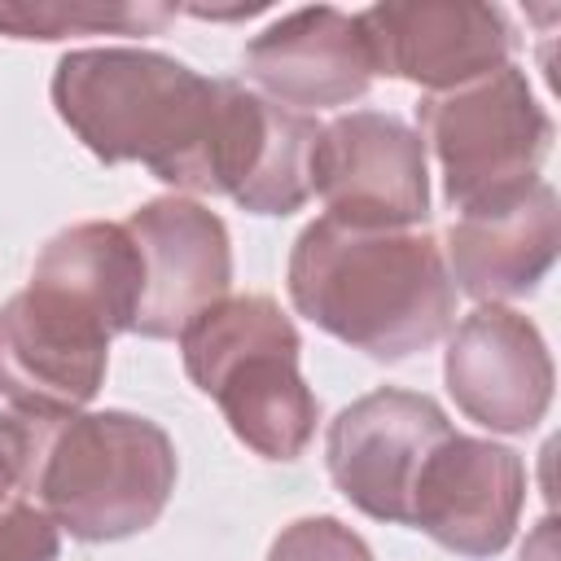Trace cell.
<instances>
[{"mask_svg": "<svg viewBox=\"0 0 561 561\" xmlns=\"http://www.w3.org/2000/svg\"><path fill=\"white\" fill-rule=\"evenodd\" d=\"M0 460L13 486L88 543L127 539L158 522L175 486L167 430L131 412H0Z\"/></svg>", "mask_w": 561, "mask_h": 561, "instance_id": "6da1fadb", "label": "cell"}, {"mask_svg": "<svg viewBox=\"0 0 561 561\" xmlns=\"http://www.w3.org/2000/svg\"><path fill=\"white\" fill-rule=\"evenodd\" d=\"M294 307L373 359L434 346L456 316V280L434 237L416 228H351L316 219L289 259Z\"/></svg>", "mask_w": 561, "mask_h": 561, "instance_id": "7a4b0ae2", "label": "cell"}, {"mask_svg": "<svg viewBox=\"0 0 561 561\" xmlns=\"http://www.w3.org/2000/svg\"><path fill=\"white\" fill-rule=\"evenodd\" d=\"M215 101L219 79L140 48H83L53 75L57 114L101 162H145L175 188L210 131Z\"/></svg>", "mask_w": 561, "mask_h": 561, "instance_id": "3957f363", "label": "cell"}, {"mask_svg": "<svg viewBox=\"0 0 561 561\" xmlns=\"http://www.w3.org/2000/svg\"><path fill=\"white\" fill-rule=\"evenodd\" d=\"M184 368L219 403L232 434L267 460H294L320 421V403L298 373V333L263 294L206 307L184 333Z\"/></svg>", "mask_w": 561, "mask_h": 561, "instance_id": "277c9868", "label": "cell"}, {"mask_svg": "<svg viewBox=\"0 0 561 561\" xmlns=\"http://www.w3.org/2000/svg\"><path fill=\"white\" fill-rule=\"evenodd\" d=\"M421 131L443 162L447 202L460 215L513 202L539 184V162L552 140L548 114L513 66L425 96Z\"/></svg>", "mask_w": 561, "mask_h": 561, "instance_id": "5b68a950", "label": "cell"}, {"mask_svg": "<svg viewBox=\"0 0 561 561\" xmlns=\"http://www.w3.org/2000/svg\"><path fill=\"white\" fill-rule=\"evenodd\" d=\"M110 337L88 302L31 280L0 307V394L22 412H79L105 381Z\"/></svg>", "mask_w": 561, "mask_h": 561, "instance_id": "8992f818", "label": "cell"}, {"mask_svg": "<svg viewBox=\"0 0 561 561\" xmlns=\"http://www.w3.org/2000/svg\"><path fill=\"white\" fill-rule=\"evenodd\" d=\"M311 193L329 219L351 228H416L430 210L425 140L399 118L355 110L320 127L311 149Z\"/></svg>", "mask_w": 561, "mask_h": 561, "instance_id": "52a82bcc", "label": "cell"}, {"mask_svg": "<svg viewBox=\"0 0 561 561\" xmlns=\"http://www.w3.org/2000/svg\"><path fill=\"white\" fill-rule=\"evenodd\" d=\"M451 434L443 408L412 390H373L329 425V473L337 491L377 522H408L412 486Z\"/></svg>", "mask_w": 561, "mask_h": 561, "instance_id": "ba28073f", "label": "cell"}, {"mask_svg": "<svg viewBox=\"0 0 561 561\" xmlns=\"http://www.w3.org/2000/svg\"><path fill=\"white\" fill-rule=\"evenodd\" d=\"M373 75L412 79L434 92L465 88L508 66V22L473 0H412L373 4L355 18Z\"/></svg>", "mask_w": 561, "mask_h": 561, "instance_id": "9c48e42d", "label": "cell"}, {"mask_svg": "<svg viewBox=\"0 0 561 561\" xmlns=\"http://www.w3.org/2000/svg\"><path fill=\"white\" fill-rule=\"evenodd\" d=\"M140 254V307L131 329L180 337L206 307L228 298L232 250L219 215L188 197H158L127 219Z\"/></svg>", "mask_w": 561, "mask_h": 561, "instance_id": "30bf717a", "label": "cell"}, {"mask_svg": "<svg viewBox=\"0 0 561 561\" xmlns=\"http://www.w3.org/2000/svg\"><path fill=\"white\" fill-rule=\"evenodd\" d=\"M443 373L456 408L500 434H526L543 421L552 399V359L539 329L500 302L456 324Z\"/></svg>", "mask_w": 561, "mask_h": 561, "instance_id": "8fae6325", "label": "cell"}, {"mask_svg": "<svg viewBox=\"0 0 561 561\" xmlns=\"http://www.w3.org/2000/svg\"><path fill=\"white\" fill-rule=\"evenodd\" d=\"M526 469L508 447L447 434L421 465L408 522L460 557H491L513 539Z\"/></svg>", "mask_w": 561, "mask_h": 561, "instance_id": "7c38bea8", "label": "cell"}, {"mask_svg": "<svg viewBox=\"0 0 561 561\" xmlns=\"http://www.w3.org/2000/svg\"><path fill=\"white\" fill-rule=\"evenodd\" d=\"M245 75L285 110L346 105L368 92L373 61L364 53L355 18L320 4L298 9L250 39Z\"/></svg>", "mask_w": 561, "mask_h": 561, "instance_id": "4fadbf2b", "label": "cell"}, {"mask_svg": "<svg viewBox=\"0 0 561 561\" xmlns=\"http://www.w3.org/2000/svg\"><path fill=\"white\" fill-rule=\"evenodd\" d=\"M561 245L557 193L539 180L522 197L469 210L447 232V272L465 294L482 302H508L530 294L552 267Z\"/></svg>", "mask_w": 561, "mask_h": 561, "instance_id": "5bb4252c", "label": "cell"}, {"mask_svg": "<svg viewBox=\"0 0 561 561\" xmlns=\"http://www.w3.org/2000/svg\"><path fill=\"white\" fill-rule=\"evenodd\" d=\"M31 280L75 294L96 316H105L114 333L131 329L140 307V254L127 224H79L57 232L44 245Z\"/></svg>", "mask_w": 561, "mask_h": 561, "instance_id": "9a60e30c", "label": "cell"}, {"mask_svg": "<svg viewBox=\"0 0 561 561\" xmlns=\"http://www.w3.org/2000/svg\"><path fill=\"white\" fill-rule=\"evenodd\" d=\"M175 18L171 4H0V31L13 39L61 35H153Z\"/></svg>", "mask_w": 561, "mask_h": 561, "instance_id": "2e32d148", "label": "cell"}, {"mask_svg": "<svg viewBox=\"0 0 561 561\" xmlns=\"http://www.w3.org/2000/svg\"><path fill=\"white\" fill-rule=\"evenodd\" d=\"M267 561H373V552L337 517H302L276 535Z\"/></svg>", "mask_w": 561, "mask_h": 561, "instance_id": "e0dca14e", "label": "cell"}, {"mask_svg": "<svg viewBox=\"0 0 561 561\" xmlns=\"http://www.w3.org/2000/svg\"><path fill=\"white\" fill-rule=\"evenodd\" d=\"M57 557V522L39 504L0 508V561H53Z\"/></svg>", "mask_w": 561, "mask_h": 561, "instance_id": "ac0fdd59", "label": "cell"}, {"mask_svg": "<svg viewBox=\"0 0 561 561\" xmlns=\"http://www.w3.org/2000/svg\"><path fill=\"white\" fill-rule=\"evenodd\" d=\"M9 486H13V478H9V469H4V460H0V500L9 495Z\"/></svg>", "mask_w": 561, "mask_h": 561, "instance_id": "d6986e66", "label": "cell"}]
</instances>
